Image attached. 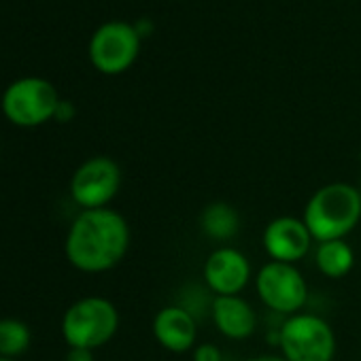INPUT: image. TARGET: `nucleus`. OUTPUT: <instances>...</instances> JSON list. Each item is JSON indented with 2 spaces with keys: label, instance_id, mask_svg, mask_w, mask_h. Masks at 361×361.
I'll return each mask as SVG.
<instances>
[{
  "label": "nucleus",
  "instance_id": "1",
  "mask_svg": "<svg viewBox=\"0 0 361 361\" xmlns=\"http://www.w3.org/2000/svg\"><path fill=\"white\" fill-rule=\"evenodd\" d=\"M130 249L126 217L109 207L81 211L68 228L64 251L68 262L87 274L113 270Z\"/></svg>",
  "mask_w": 361,
  "mask_h": 361
},
{
  "label": "nucleus",
  "instance_id": "2",
  "mask_svg": "<svg viewBox=\"0 0 361 361\" xmlns=\"http://www.w3.org/2000/svg\"><path fill=\"white\" fill-rule=\"evenodd\" d=\"M302 221L314 243L344 240L361 221L359 188L336 180L319 188L306 202Z\"/></svg>",
  "mask_w": 361,
  "mask_h": 361
},
{
  "label": "nucleus",
  "instance_id": "3",
  "mask_svg": "<svg viewBox=\"0 0 361 361\" xmlns=\"http://www.w3.org/2000/svg\"><path fill=\"white\" fill-rule=\"evenodd\" d=\"M276 344L279 355L287 361H334L338 350L336 331L329 321L306 310L285 317Z\"/></svg>",
  "mask_w": 361,
  "mask_h": 361
},
{
  "label": "nucleus",
  "instance_id": "4",
  "mask_svg": "<svg viewBox=\"0 0 361 361\" xmlns=\"http://www.w3.org/2000/svg\"><path fill=\"white\" fill-rule=\"evenodd\" d=\"M119 329L115 304L100 295H87L68 306L62 319V336L68 348L96 350L113 340Z\"/></svg>",
  "mask_w": 361,
  "mask_h": 361
},
{
  "label": "nucleus",
  "instance_id": "5",
  "mask_svg": "<svg viewBox=\"0 0 361 361\" xmlns=\"http://www.w3.org/2000/svg\"><path fill=\"white\" fill-rule=\"evenodd\" d=\"M255 289L259 302L283 317L302 312L308 302V283L295 264H264L255 274Z\"/></svg>",
  "mask_w": 361,
  "mask_h": 361
},
{
  "label": "nucleus",
  "instance_id": "6",
  "mask_svg": "<svg viewBox=\"0 0 361 361\" xmlns=\"http://www.w3.org/2000/svg\"><path fill=\"white\" fill-rule=\"evenodd\" d=\"M58 104L60 96L56 87L41 77L18 79L3 94V113L20 128H37L54 119Z\"/></svg>",
  "mask_w": 361,
  "mask_h": 361
},
{
  "label": "nucleus",
  "instance_id": "7",
  "mask_svg": "<svg viewBox=\"0 0 361 361\" xmlns=\"http://www.w3.org/2000/svg\"><path fill=\"white\" fill-rule=\"evenodd\" d=\"M121 168L106 155L85 159L71 178V196L81 211L104 209L119 194Z\"/></svg>",
  "mask_w": 361,
  "mask_h": 361
},
{
  "label": "nucleus",
  "instance_id": "8",
  "mask_svg": "<svg viewBox=\"0 0 361 361\" xmlns=\"http://www.w3.org/2000/svg\"><path fill=\"white\" fill-rule=\"evenodd\" d=\"M140 51V35L128 22L102 24L90 41V60L102 75L128 71Z\"/></svg>",
  "mask_w": 361,
  "mask_h": 361
},
{
  "label": "nucleus",
  "instance_id": "9",
  "mask_svg": "<svg viewBox=\"0 0 361 361\" xmlns=\"http://www.w3.org/2000/svg\"><path fill=\"white\" fill-rule=\"evenodd\" d=\"M202 276L213 295H240L253 276V268L240 249L221 245L209 253L202 266Z\"/></svg>",
  "mask_w": 361,
  "mask_h": 361
},
{
  "label": "nucleus",
  "instance_id": "10",
  "mask_svg": "<svg viewBox=\"0 0 361 361\" xmlns=\"http://www.w3.org/2000/svg\"><path fill=\"white\" fill-rule=\"evenodd\" d=\"M312 243L314 240L302 217L291 215L274 217L272 221H268L262 234V245L270 262L298 264L308 255Z\"/></svg>",
  "mask_w": 361,
  "mask_h": 361
},
{
  "label": "nucleus",
  "instance_id": "11",
  "mask_svg": "<svg viewBox=\"0 0 361 361\" xmlns=\"http://www.w3.org/2000/svg\"><path fill=\"white\" fill-rule=\"evenodd\" d=\"M155 342L168 353L183 355L194 350L198 338V319L183 306L172 304L155 312L151 321Z\"/></svg>",
  "mask_w": 361,
  "mask_h": 361
},
{
  "label": "nucleus",
  "instance_id": "12",
  "mask_svg": "<svg viewBox=\"0 0 361 361\" xmlns=\"http://www.w3.org/2000/svg\"><path fill=\"white\" fill-rule=\"evenodd\" d=\"M211 319L228 340H247L257 329V312L243 295H213Z\"/></svg>",
  "mask_w": 361,
  "mask_h": 361
},
{
  "label": "nucleus",
  "instance_id": "13",
  "mask_svg": "<svg viewBox=\"0 0 361 361\" xmlns=\"http://www.w3.org/2000/svg\"><path fill=\"white\" fill-rule=\"evenodd\" d=\"M198 226L207 238L215 243H230L240 232V215L228 202H213L202 209Z\"/></svg>",
  "mask_w": 361,
  "mask_h": 361
},
{
  "label": "nucleus",
  "instance_id": "14",
  "mask_svg": "<svg viewBox=\"0 0 361 361\" xmlns=\"http://www.w3.org/2000/svg\"><path fill=\"white\" fill-rule=\"evenodd\" d=\"M317 270L331 281L344 279L355 268V251L346 240H327L317 243L314 249Z\"/></svg>",
  "mask_w": 361,
  "mask_h": 361
},
{
  "label": "nucleus",
  "instance_id": "15",
  "mask_svg": "<svg viewBox=\"0 0 361 361\" xmlns=\"http://www.w3.org/2000/svg\"><path fill=\"white\" fill-rule=\"evenodd\" d=\"M30 346V329L24 321L0 319V357L13 359Z\"/></svg>",
  "mask_w": 361,
  "mask_h": 361
},
{
  "label": "nucleus",
  "instance_id": "16",
  "mask_svg": "<svg viewBox=\"0 0 361 361\" xmlns=\"http://www.w3.org/2000/svg\"><path fill=\"white\" fill-rule=\"evenodd\" d=\"M192 359L194 361H224V353L217 344L213 342H202L196 344L192 350Z\"/></svg>",
  "mask_w": 361,
  "mask_h": 361
},
{
  "label": "nucleus",
  "instance_id": "17",
  "mask_svg": "<svg viewBox=\"0 0 361 361\" xmlns=\"http://www.w3.org/2000/svg\"><path fill=\"white\" fill-rule=\"evenodd\" d=\"M75 117V106H73V102H68V100H60V104H58V109H56V117L54 119H58V121H71Z\"/></svg>",
  "mask_w": 361,
  "mask_h": 361
},
{
  "label": "nucleus",
  "instance_id": "18",
  "mask_svg": "<svg viewBox=\"0 0 361 361\" xmlns=\"http://www.w3.org/2000/svg\"><path fill=\"white\" fill-rule=\"evenodd\" d=\"M66 361H94V350H90V348H68Z\"/></svg>",
  "mask_w": 361,
  "mask_h": 361
},
{
  "label": "nucleus",
  "instance_id": "19",
  "mask_svg": "<svg viewBox=\"0 0 361 361\" xmlns=\"http://www.w3.org/2000/svg\"><path fill=\"white\" fill-rule=\"evenodd\" d=\"M247 361H287L283 359L281 355H274V353H266V355H257V357H251Z\"/></svg>",
  "mask_w": 361,
  "mask_h": 361
},
{
  "label": "nucleus",
  "instance_id": "20",
  "mask_svg": "<svg viewBox=\"0 0 361 361\" xmlns=\"http://www.w3.org/2000/svg\"><path fill=\"white\" fill-rule=\"evenodd\" d=\"M0 361H13V359H7V357H0Z\"/></svg>",
  "mask_w": 361,
  "mask_h": 361
},
{
  "label": "nucleus",
  "instance_id": "21",
  "mask_svg": "<svg viewBox=\"0 0 361 361\" xmlns=\"http://www.w3.org/2000/svg\"><path fill=\"white\" fill-rule=\"evenodd\" d=\"M359 164H361V151H359Z\"/></svg>",
  "mask_w": 361,
  "mask_h": 361
},
{
  "label": "nucleus",
  "instance_id": "22",
  "mask_svg": "<svg viewBox=\"0 0 361 361\" xmlns=\"http://www.w3.org/2000/svg\"><path fill=\"white\" fill-rule=\"evenodd\" d=\"M359 194H361V185H359Z\"/></svg>",
  "mask_w": 361,
  "mask_h": 361
}]
</instances>
